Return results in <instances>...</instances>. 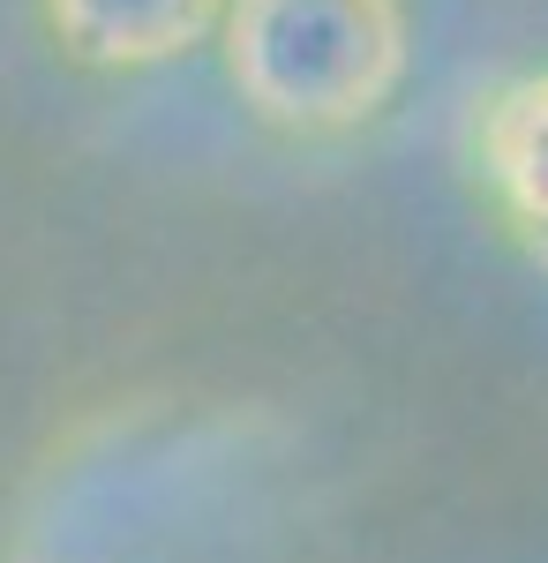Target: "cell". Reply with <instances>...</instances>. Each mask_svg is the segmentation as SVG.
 <instances>
[{
	"mask_svg": "<svg viewBox=\"0 0 548 563\" xmlns=\"http://www.w3.org/2000/svg\"><path fill=\"white\" fill-rule=\"evenodd\" d=\"M481 180L548 271V76H518L481 106Z\"/></svg>",
	"mask_w": 548,
	"mask_h": 563,
	"instance_id": "cell-3",
	"label": "cell"
},
{
	"mask_svg": "<svg viewBox=\"0 0 548 563\" xmlns=\"http://www.w3.org/2000/svg\"><path fill=\"white\" fill-rule=\"evenodd\" d=\"M53 38L90 68H158L226 23V0H45Z\"/></svg>",
	"mask_w": 548,
	"mask_h": 563,
	"instance_id": "cell-2",
	"label": "cell"
},
{
	"mask_svg": "<svg viewBox=\"0 0 548 563\" xmlns=\"http://www.w3.org/2000/svg\"><path fill=\"white\" fill-rule=\"evenodd\" d=\"M218 31L241 98L294 135L376 121L414 53L398 0H226Z\"/></svg>",
	"mask_w": 548,
	"mask_h": 563,
	"instance_id": "cell-1",
	"label": "cell"
}]
</instances>
